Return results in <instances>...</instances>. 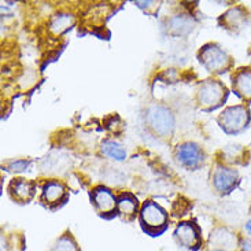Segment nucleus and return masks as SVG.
Instances as JSON below:
<instances>
[{
	"label": "nucleus",
	"instance_id": "obj_14",
	"mask_svg": "<svg viewBox=\"0 0 251 251\" xmlns=\"http://www.w3.org/2000/svg\"><path fill=\"white\" fill-rule=\"evenodd\" d=\"M140 207L139 199L130 192H123L117 197V216L125 223H132L139 217Z\"/></svg>",
	"mask_w": 251,
	"mask_h": 251
},
{
	"label": "nucleus",
	"instance_id": "obj_1",
	"mask_svg": "<svg viewBox=\"0 0 251 251\" xmlns=\"http://www.w3.org/2000/svg\"><path fill=\"white\" fill-rule=\"evenodd\" d=\"M229 89L224 82L217 78H207L198 85L195 91V104L198 110L203 113H211L223 107L228 100Z\"/></svg>",
	"mask_w": 251,
	"mask_h": 251
},
{
	"label": "nucleus",
	"instance_id": "obj_6",
	"mask_svg": "<svg viewBox=\"0 0 251 251\" xmlns=\"http://www.w3.org/2000/svg\"><path fill=\"white\" fill-rule=\"evenodd\" d=\"M209 178H210L211 190H214V192L221 197L229 195L240 183L238 170L225 166L220 162H214Z\"/></svg>",
	"mask_w": 251,
	"mask_h": 251
},
{
	"label": "nucleus",
	"instance_id": "obj_16",
	"mask_svg": "<svg viewBox=\"0 0 251 251\" xmlns=\"http://www.w3.org/2000/svg\"><path fill=\"white\" fill-rule=\"evenodd\" d=\"M210 245L214 250L232 251L238 246V239L226 228H216L210 235Z\"/></svg>",
	"mask_w": 251,
	"mask_h": 251
},
{
	"label": "nucleus",
	"instance_id": "obj_3",
	"mask_svg": "<svg viewBox=\"0 0 251 251\" xmlns=\"http://www.w3.org/2000/svg\"><path fill=\"white\" fill-rule=\"evenodd\" d=\"M139 223L142 225V229L150 236H159L168 228L169 216L166 210L159 204L147 199L142 203L139 211Z\"/></svg>",
	"mask_w": 251,
	"mask_h": 251
},
{
	"label": "nucleus",
	"instance_id": "obj_19",
	"mask_svg": "<svg viewBox=\"0 0 251 251\" xmlns=\"http://www.w3.org/2000/svg\"><path fill=\"white\" fill-rule=\"evenodd\" d=\"M48 251H81V249L75 242V236L70 232H65L61 238L55 240V243L48 249Z\"/></svg>",
	"mask_w": 251,
	"mask_h": 251
},
{
	"label": "nucleus",
	"instance_id": "obj_8",
	"mask_svg": "<svg viewBox=\"0 0 251 251\" xmlns=\"http://www.w3.org/2000/svg\"><path fill=\"white\" fill-rule=\"evenodd\" d=\"M69 201V190L59 180H48L41 187L39 202L50 211H56Z\"/></svg>",
	"mask_w": 251,
	"mask_h": 251
},
{
	"label": "nucleus",
	"instance_id": "obj_12",
	"mask_svg": "<svg viewBox=\"0 0 251 251\" xmlns=\"http://www.w3.org/2000/svg\"><path fill=\"white\" fill-rule=\"evenodd\" d=\"M250 159L249 150L240 146V144H228L224 149L217 152L216 162H220L225 166H239V165H247Z\"/></svg>",
	"mask_w": 251,
	"mask_h": 251
},
{
	"label": "nucleus",
	"instance_id": "obj_13",
	"mask_svg": "<svg viewBox=\"0 0 251 251\" xmlns=\"http://www.w3.org/2000/svg\"><path fill=\"white\" fill-rule=\"evenodd\" d=\"M232 91L245 104L251 103V68H240L231 77Z\"/></svg>",
	"mask_w": 251,
	"mask_h": 251
},
{
	"label": "nucleus",
	"instance_id": "obj_20",
	"mask_svg": "<svg viewBox=\"0 0 251 251\" xmlns=\"http://www.w3.org/2000/svg\"><path fill=\"white\" fill-rule=\"evenodd\" d=\"M136 6L142 8L143 11L149 15H155L156 11L159 10L161 3L159 1H136Z\"/></svg>",
	"mask_w": 251,
	"mask_h": 251
},
{
	"label": "nucleus",
	"instance_id": "obj_17",
	"mask_svg": "<svg viewBox=\"0 0 251 251\" xmlns=\"http://www.w3.org/2000/svg\"><path fill=\"white\" fill-rule=\"evenodd\" d=\"M75 17L70 15V14H58L55 15L51 24H50V30L54 34H59L61 36L62 33L68 32L69 29H72V26L75 25Z\"/></svg>",
	"mask_w": 251,
	"mask_h": 251
},
{
	"label": "nucleus",
	"instance_id": "obj_11",
	"mask_svg": "<svg viewBox=\"0 0 251 251\" xmlns=\"http://www.w3.org/2000/svg\"><path fill=\"white\" fill-rule=\"evenodd\" d=\"M36 191H37V183L34 180H27L24 177H15L7 187L10 199L18 204L30 203L36 195Z\"/></svg>",
	"mask_w": 251,
	"mask_h": 251
},
{
	"label": "nucleus",
	"instance_id": "obj_21",
	"mask_svg": "<svg viewBox=\"0 0 251 251\" xmlns=\"http://www.w3.org/2000/svg\"><path fill=\"white\" fill-rule=\"evenodd\" d=\"M30 165V161H26V159H17V161H11V162L7 163V169L10 172H24L26 169L27 166Z\"/></svg>",
	"mask_w": 251,
	"mask_h": 251
},
{
	"label": "nucleus",
	"instance_id": "obj_7",
	"mask_svg": "<svg viewBox=\"0 0 251 251\" xmlns=\"http://www.w3.org/2000/svg\"><path fill=\"white\" fill-rule=\"evenodd\" d=\"M173 158L177 165L187 170L201 169L206 161L203 149L194 142H184L177 144L173 150Z\"/></svg>",
	"mask_w": 251,
	"mask_h": 251
},
{
	"label": "nucleus",
	"instance_id": "obj_22",
	"mask_svg": "<svg viewBox=\"0 0 251 251\" xmlns=\"http://www.w3.org/2000/svg\"><path fill=\"white\" fill-rule=\"evenodd\" d=\"M242 251H251V239H242L240 240Z\"/></svg>",
	"mask_w": 251,
	"mask_h": 251
},
{
	"label": "nucleus",
	"instance_id": "obj_2",
	"mask_svg": "<svg viewBox=\"0 0 251 251\" xmlns=\"http://www.w3.org/2000/svg\"><path fill=\"white\" fill-rule=\"evenodd\" d=\"M197 58L199 63L214 75L228 73L235 65V59L231 54L217 43H207L202 46L198 51Z\"/></svg>",
	"mask_w": 251,
	"mask_h": 251
},
{
	"label": "nucleus",
	"instance_id": "obj_4",
	"mask_svg": "<svg viewBox=\"0 0 251 251\" xmlns=\"http://www.w3.org/2000/svg\"><path fill=\"white\" fill-rule=\"evenodd\" d=\"M251 123L250 109L247 104H236L224 109L217 117L218 126L229 136H236L245 132Z\"/></svg>",
	"mask_w": 251,
	"mask_h": 251
},
{
	"label": "nucleus",
	"instance_id": "obj_23",
	"mask_svg": "<svg viewBox=\"0 0 251 251\" xmlns=\"http://www.w3.org/2000/svg\"><path fill=\"white\" fill-rule=\"evenodd\" d=\"M245 228H246V231H247V233H249V235H251V220L246 223Z\"/></svg>",
	"mask_w": 251,
	"mask_h": 251
},
{
	"label": "nucleus",
	"instance_id": "obj_18",
	"mask_svg": "<svg viewBox=\"0 0 251 251\" xmlns=\"http://www.w3.org/2000/svg\"><path fill=\"white\" fill-rule=\"evenodd\" d=\"M100 151H102L103 155L109 156L114 161H125L126 159V150L124 149L121 144L113 142V140H104L100 144Z\"/></svg>",
	"mask_w": 251,
	"mask_h": 251
},
{
	"label": "nucleus",
	"instance_id": "obj_15",
	"mask_svg": "<svg viewBox=\"0 0 251 251\" xmlns=\"http://www.w3.org/2000/svg\"><path fill=\"white\" fill-rule=\"evenodd\" d=\"M247 20V11L242 6L229 8L218 17V25L229 32H239Z\"/></svg>",
	"mask_w": 251,
	"mask_h": 251
},
{
	"label": "nucleus",
	"instance_id": "obj_5",
	"mask_svg": "<svg viewBox=\"0 0 251 251\" xmlns=\"http://www.w3.org/2000/svg\"><path fill=\"white\" fill-rule=\"evenodd\" d=\"M146 125L159 139L170 137L175 130V117L168 107L151 104L146 111Z\"/></svg>",
	"mask_w": 251,
	"mask_h": 251
},
{
	"label": "nucleus",
	"instance_id": "obj_9",
	"mask_svg": "<svg viewBox=\"0 0 251 251\" xmlns=\"http://www.w3.org/2000/svg\"><path fill=\"white\" fill-rule=\"evenodd\" d=\"M89 201L99 217L110 220L117 216V197L107 187H94L89 191Z\"/></svg>",
	"mask_w": 251,
	"mask_h": 251
},
{
	"label": "nucleus",
	"instance_id": "obj_10",
	"mask_svg": "<svg viewBox=\"0 0 251 251\" xmlns=\"http://www.w3.org/2000/svg\"><path fill=\"white\" fill-rule=\"evenodd\" d=\"M173 238L177 242V245L192 251L199 250L203 243L201 228L195 221H181L176 226Z\"/></svg>",
	"mask_w": 251,
	"mask_h": 251
},
{
	"label": "nucleus",
	"instance_id": "obj_24",
	"mask_svg": "<svg viewBox=\"0 0 251 251\" xmlns=\"http://www.w3.org/2000/svg\"><path fill=\"white\" fill-rule=\"evenodd\" d=\"M250 210H251V206H250Z\"/></svg>",
	"mask_w": 251,
	"mask_h": 251
}]
</instances>
